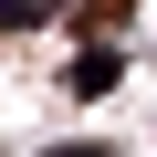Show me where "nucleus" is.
I'll list each match as a JSON object with an SVG mask.
<instances>
[{"label": "nucleus", "instance_id": "1", "mask_svg": "<svg viewBox=\"0 0 157 157\" xmlns=\"http://www.w3.org/2000/svg\"><path fill=\"white\" fill-rule=\"evenodd\" d=\"M63 0H0V32H21V21H52Z\"/></svg>", "mask_w": 157, "mask_h": 157}, {"label": "nucleus", "instance_id": "2", "mask_svg": "<svg viewBox=\"0 0 157 157\" xmlns=\"http://www.w3.org/2000/svg\"><path fill=\"white\" fill-rule=\"evenodd\" d=\"M52 157H105V147H52Z\"/></svg>", "mask_w": 157, "mask_h": 157}, {"label": "nucleus", "instance_id": "3", "mask_svg": "<svg viewBox=\"0 0 157 157\" xmlns=\"http://www.w3.org/2000/svg\"><path fill=\"white\" fill-rule=\"evenodd\" d=\"M105 11H126V0H105Z\"/></svg>", "mask_w": 157, "mask_h": 157}]
</instances>
